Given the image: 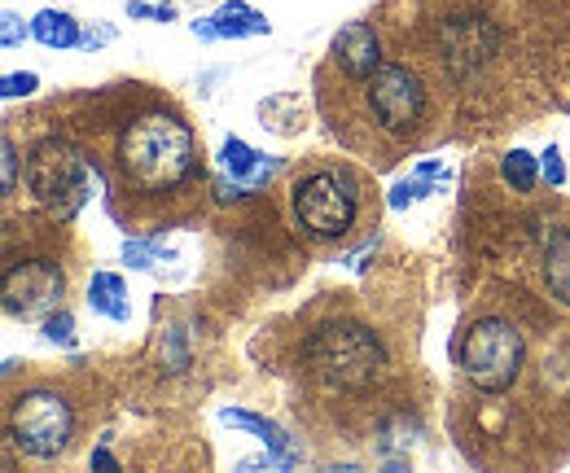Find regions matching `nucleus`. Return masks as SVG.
<instances>
[{"label":"nucleus","instance_id":"1","mask_svg":"<svg viewBox=\"0 0 570 473\" xmlns=\"http://www.w3.org/2000/svg\"><path fill=\"white\" fill-rule=\"evenodd\" d=\"M67 132L88 149L110 219L132 233L185 228L203 215L212 167L189 110L145 83L119 79L75 101Z\"/></svg>","mask_w":570,"mask_h":473},{"label":"nucleus","instance_id":"2","mask_svg":"<svg viewBox=\"0 0 570 473\" xmlns=\"http://www.w3.org/2000/svg\"><path fill=\"white\" fill-rule=\"evenodd\" d=\"M289 368L312 421L338 434H382L404 416V359L360 294H321V303L303 312Z\"/></svg>","mask_w":570,"mask_h":473},{"label":"nucleus","instance_id":"3","mask_svg":"<svg viewBox=\"0 0 570 473\" xmlns=\"http://www.w3.org/2000/svg\"><path fill=\"white\" fill-rule=\"evenodd\" d=\"M439 75L443 70H430L417 58H386L364 79H343L330 67H316V110L347 154L364 158L373 171H386L439 136Z\"/></svg>","mask_w":570,"mask_h":473},{"label":"nucleus","instance_id":"4","mask_svg":"<svg viewBox=\"0 0 570 473\" xmlns=\"http://www.w3.org/2000/svg\"><path fill=\"white\" fill-rule=\"evenodd\" d=\"M285 206L294 233L312 250H343L377 228L386 198L373 185V171L347 158H312L289 176Z\"/></svg>","mask_w":570,"mask_h":473},{"label":"nucleus","instance_id":"5","mask_svg":"<svg viewBox=\"0 0 570 473\" xmlns=\"http://www.w3.org/2000/svg\"><path fill=\"white\" fill-rule=\"evenodd\" d=\"M549 342L531 334V325L497 298L465 312V321L452 334V368L470 400H509L518 395Z\"/></svg>","mask_w":570,"mask_h":473},{"label":"nucleus","instance_id":"6","mask_svg":"<svg viewBox=\"0 0 570 473\" xmlns=\"http://www.w3.org/2000/svg\"><path fill=\"white\" fill-rule=\"evenodd\" d=\"M4 434L27 461H67L83 434V404L67 382L31 377L4 400Z\"/></svg>","mask_w":570,"mask_h":473},{"label":"nucleus","instance_id":"7","mask_svg":"<svg viewBox=\"0 0 570 473\" xmlns=\"http://www.w3.org/2000/svg\"><path fill=\"white\" fill-rule=\"evenodd\" d=\"M92 158L71 132H45L27 149V194L53 224H71L92 194Z\"/></svg>","mask_w":570,"mask_h":473},{"label":"nucleus","instance_id":"8","mask_svg":"<svg viewBox=\"0 0 570 473\" xmlns=\"http://www.w3.org/2000/svg\"><path fill=\"white\" fill-rule=\"evenodd\" d=\"M67 264L53 250H22L4 255V276H0V303L9 321H45L58 307H67Z\"/></svg>","mask_w":570,"mask_h":473},{"label":"nucleus","instance_id":"9","mask_svg":"<svg viewBox=\"0 0 570 473\" xmlns=\"http://www.w3.org/2000/svg\"><path fill=\"white\" fill-rule=\"evenodd\" d=\"M500 53V31L483 13H448L439 18V70L452 79H470Z\"/></svg>","mask_w":570,"mask_h":473},{"label":"nucleus","instance_id":"10","mask_svg":"<svg viewBox=\"0 0 570 473\" xmlns=\"http://www.w3.org/2000/svg\"><path fill=\"white\" fill-rule=\"evenodd\" d=\"M382 62H386V53H382L377 27L368 18H352V22H343L334 31L330 53H325L321 67H330L334 75H343V79H364V75H373Z\"/></svg>","mask_w":570,"mask_h":473},{"label":"nucleus","instance_id":"11","mask_svg":"<svg viewBox=\"0 0 570 473\" xmlns=\"http://www.w3.org/2000/svg\"><path fill=\"white\" fill-rule=\"evenodd\" d=\"M219 171L242 189V194H259L273 185V176L282 171V158L259 154L255 145H246L242 136H224L219 145Z\"/></svg>","mask_w":570,"mask_h":473},{"label":"nucleus","instance_id":"12","mask_svg":"<svg viewBox=\"0 0 570 473\" xmlns=\"http://www.w3.org/2000/svg\"><path fill=\"white\" fill-rule=\"evenodd\" d=\"M540 280H544V294L558 307H570V224L544 228V237H540Z\"/></svg>","mask_w":570,"mask_h":473},{"label":"nucleus","instance_id":"13","mask_svg":"<svg viewBox=\"0 0 570 473\" xmlns=\"http://www.w3.org/2000/svg\"><path fill=\"white\" fill-rule=\"evenodd\" d=\"M219 421L224 425H233V430H246V434H255L268 452H282V456H303V443L298 438H289L277 421H268V416H259V412H250V407H219Z\"/></svg>","mask_w":570,"mask_h":473},{"label":"nucleus","instance_id":"14","mask_svg":"<svg viewBox=\"0 0 570 473\" xmlns=\"http://www.w3.org/2000/svg\"><path fill=\"white\" fill-rule=\"evenodd\" d=\"M88 307L101 316V321H115V325H128L132 316V303H128V280L119 272L97 268L88 276Z\"/></svg>","mask_w":570,"mask_h":473},{"label":"nucleus","instance_id":"15","mask_svg":"<svg viewBox=\"0 0 570 473\" xmlns=\"http://www.w3.org/2000/svg\"><path fill=\"white\" fill-rule=\"evenodd\" d=\"M212 22L219 31V40H250V36H268L273 31V22L246 0H219L212 9Z\"/></svg>","mask_w":570,"mask_h":473},{"label":"nucleus","instance_id":"16","mask_svg":"<svg viewBox=\"0 0 570 473\" xmlns=\"http://www.w3.org/2000/svg\"><path fill=\"white\" fill-rule=\"evenodd\" d=\"M31 40L36 45H45V49H58V53H67V49H79L83 45V27H79V18H75L71 9H40L36 18H31Z\"/></svg>","mask_w":570,"mask_h":473},{"label":"nucleus","instance_id":"17","mask_svg":"<svg viewBox=\"0 0 570 473\" xmlns=\"http://www.w3.org/2000/svg\"><path fill=\"white\" fill-rule=\"evenodd\" d=\"M443 185H448V167H443L439 158H422V162L413 167V176L400 180V185L386 194V206H391V210H409V206L426 203L430 194H439Z\"/></svg>","mask_w":570,"mask_h":473},{"label":"nucleus","instance_id":"18","mask_svg":"<svg viewBox=\"0 0 570 473\" xmlns=\"http://www.w3.org/2000/svg\"><path fill=\"white\" fill-rule=\"evenodd\" d=\"M540 158L531 154V149H509L504 158H500V180L513 189V194H535V185H540Z\"/></svg>","mask_w":570,"mask_h":473},{"label":"nucleus","instance_id":"19","mask_svg":"<svg viewBox=\"0 0 570 473\" xmlns=\"http://www.w3.org/2000/svg\"><path fill=\"white\" fill-rule=\"evenodd\" d=\"M124 13L137 18V22H171L176 0H124Z\"/></svg>","mask_w":570,"mask_h":473},{"label":"nucleus","instance_id":"20","mask_svg":"<svg viewBox=\"0 0 570 473\" xmlns=\"http://www.w3.org/2000/svg\"><path fill=\"white\" fill-rule=\"evenodd\" d=\"M40 325H45V342H53V346H67V351L75 346V316L67 312V307H58L53 316H45Z\"/></svg>","mask_w":570,"mask_h":473},{"label":"nucleus","instance_id":"21","mask_svg":"<svg viewBox=\"0 0 570 473\" xmlns=\"http://www.w3.org/2000/svg\"><path fill=\"white\" fill-rule=\"evenodd\" d=\"M22 40H31V22H22L18 9H4V13H0V49L9 53V49H18Z\"/></svg>","mask_w":570,"mask_h":473},{"label":"nucleus","instance_id":"22","mask_svg":"<svg viewBox=\"0 0 570 473\" xmlns=\"http://www.w3.org/2000/svg\"><path fill=\"white\" fill-rule=\"evenodd\" d=\"M36 88H40V75H36V70H9V75L0 79V97H4V101L31 97Z\"/></svg>","mask_w":570,"mask_h":473},{"label":"nucleus","instance_id":"23","mask_svg":"<svg viewBox=\"0 0 570 473\" xmlns=\"http://www.w3.org/2000/svg\"><path fill=\"white\" fill-rule=\"evenodd\" d=\"M18 171H22V158H18V140H13V132L4 128V185H0L4 203L18 194Z\"/></svg>","mask_w":570,"mask_h":473},{"label":"nucleus","instance_id":"24","mask_svg":"<svg viewBox=\"0 0 570 473\" xmlns=\"http://www.w3.org/2000/svg\"><path fill=\"white\" fill-rule=\"evenodd\" d=\"M540 171H544L549 189H562V185H567V162H562V149H558V145H549V149L540 154Z\"/></svg>","mask_w":570,"mask_h":473},{"label":"nucleus","instance_id":"25","mask_svg":"<svg viewBox=\"0 0 570 473\" xmlns=\"http://www.w3.org/2000/svg\"><path fill=\"white\" fill-rule=\"evenodd\" d=\"M110 40H115V27H92V31H83L79 49H97V45H110Z\"/></svg>","mask_w":570,"mask_h":473},{"label":"nucleus","instance_id":"26","mask_svg":"<svg viewBox=\"0 0 570 473\" xmlns=\"http://www.w3.org/2000/svg\"><path fill=\"white\" fill-rule=\"evenodd\" d=\"M189 31H194L198 40H207V45H212V40H219V31H215L212 13H207V18H194V22H189Z\"/></svg>","mask_w":570,"mask_h":473},{"label":"nucleus","instance_id":"27","mask_svg":"<svg viewBox=\"0 0 570 473\" xmlns=\"http://www.w3.org/2000/svg\"><path fill=\"white\" fill-rule=\"evenodd\" d=\"M88 465H110V470H115L119 461L110 456V447H106V443H97V447H92V456H88Z\"/></svg>","mask_w":570,"mask_h":473}]
</instances>
